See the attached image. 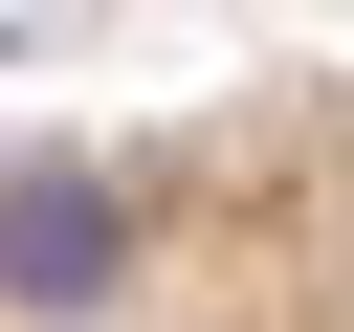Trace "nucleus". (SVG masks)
Segmentation results:
<instances>
[{
	"mask_svg": "<svg viewBox=\"0 0 354 332\" xmlns=\"http://www.w3.org/2000/svg\"><path fill=\"white\" fill-rule=\"evenodd\" d=\"M0 332H354V66L0 111Z\"/></svg>",
	"mask_w": 354,
	"mask_h": 332,
	"instance_id": "nucleus-1",
	"label": "nucleus"
}]
</instances>
